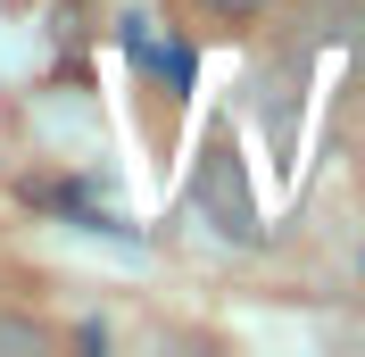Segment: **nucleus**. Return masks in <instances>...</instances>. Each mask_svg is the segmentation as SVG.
<instances>
[{
	"instance_id": "f257e3e1",
	"label": "nucleus",
	"mask_w": 365,
	"mask_h": 357,
	"mask_svg": "<svg viewBox=\"0 0 365 357\" xmlns=\"http://www.w3.org/2000/svg\"><path fill=\"white\" fill-rule=\"evenodd\" d=\"M207 9H216V17H257L266 0H207Z\"/></svg>"
}]
</instances>
